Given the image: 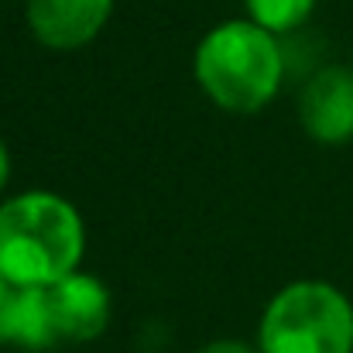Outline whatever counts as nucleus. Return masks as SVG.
Wrapping results in <instances>:
<instances>
[{
  "mask_svg": "<svg viewBox=\"0 0 353 353\" xmlns=\"http://www.w3.org/2000/svg\"><path fill=\"white\" fill-rule=\"evenodd\" d=\"M48 309L59 343H90L97 340L114 312L110 288L86 271H72L62 281L48 285Z\"/></svg>",
  "mask_w": 353,
  "mask_h": 353,
  "instance_id": "39448f33",
  "label": "nucleus"
},
{
  "mask_svg": "<svg viewBox=\"0 0 353 353\" xmlns=\"http://www.w3.org/2000/svg\"><path fill=\"white\" fill-rule=\"evenodd\" d=\"M3 288H7V281H3V274H0V292H3Z\"/></svg>",
  "mask_w": 353,
  "mask_h": 353,
  "instance_id": "9b49d317",
  "label": "nucleus"
},
{
  "mask_svg": "<svg viewBox=\"0 0 353 353\" xmlns=\"http://www.w3.org/2000/svg\"><path fill=\"white\" fill-rule=\"evenodd\" d=\"M86 223L79 210L48 189L0 203V274L17 288H48L79 271Z\"/></svg>",
  "mask_w": 353,
  "mask_h": 353,
  "instance_id": "f257e3e1",
  "label": "nucleus"
},
{
  "mask_svg": "<svg viewBox=\"0 0 353 353\" xmlns=\"http://www.w3.org/2000/svg\"><path fill=\"white\" fill-rule=\"evenodd\" d=\"M199 90L227 114L264 110L288 72L285 45L257 21H223L203 34L192 55Z\"/></svg>",
  "mask_w": 353,
  "mask_h": 353,
  "instance_id": "f03ea898",
  "label": "nucleus"
},
{
  "mask_svg": "<svg viewBox=\"0 0 353 353\" xmlns=\"http://www.w3.org/2000/svg\"><path fill=\"white\" fill-rule=\"evenodd\" d=\"M0 343L21 347V350L45 353L59 347L48 292L45 288H17L7 285L0 292Z\"/></svg>",
  "mask_w": 353,
  "mask_h": 353,
  "instance_id": "0eeeda50",
  "label": "nucleus"
},
{
  "mask_svg": "<svg viewBox=\"0 0 353 353\" xmlns=\"http://www.w3.org/2000/svg\"><path fill=\"white\" fill-rule=\"evenodd\" d=\"M114 14V0H24V21L52 52H76L97 41Z\"/></svg>",
  "mask_w": 353,
  "mask_h": 353,
  "instance_id": "423d86ee",
  "label": "nucleus"
},
{
  "mask_svg": "<svg viewBox=\"0 0 353 353\" xmlns=\"http://www.w3.org/2000/svg\"><path fill=\"white\" fill-rule=\"evenodd\" d=\"M196 353H254V347L243 343V340H213V343H206L203 350Z\"/></svg>",
  "mask_w": 353,
  "mask_h": 353,
  "instance_id": "1a4fd4ad",
  "label": "nucleus"
},
{
  "mask_svg": "<svg viewBox=\"0 0 353 353\" xmlns=\"http://www.w3.org/2000/svg\"><path fill=\"white\" fill-rule=\"evenodd\" d=\"M243 3H247V17L274 31L278 38L302 31V24L316 10V0H243Z\"/></svg>",
  "mask_w": 353,
  "mask_h": 353,
  "instance_id": "6e6552de",
  "label": "nucleus"
},
{
  "mask_svg": "<svg viewBox=\"0 0 353 353\" xmlns=\"http://www.w3.org/2000/svg\"><path fill=\"white\" fill-rule=\"evenodd\" d=\"M261 353H353V302L330 281L305 278L271 295L257 326Z\"/></svg>",
  "mask_w": 353,
  "mask_h": 353,
  "instance_id": "7ed1b4c3",
  "label": "nucleus"
},
{
  "mask_svg": "<svg viewBox=\"0 0 353 353\" xmlns=\"http://www.w3.org/2000/svg\"><path fill=\"white\" fill-rule=\"evenodd\" d=\"M299 123L319 144L353 141V69L319 65L299 97Z\"/></svg>",
  "mask_w": 353,
  "mask_h": 353,
  "instance_id": "20e7f679",
  "label": "nucleus"
},
{
  "mask_svg": "<svg viewBox=\"0 0 353 353\" xmlns=\"http://www.w3.org/2000/svg\"><path fill=\"white\" fill-rule=\"evenodd\" d=\"M7 179H10V151H7V144H3V137H0V192H3Z\"/></svg>",
  "mask_w": 353,
  "mask_h": 353,
  "instance_id": "9d476101",
  "label": "nucleus"
}]
</instances>
